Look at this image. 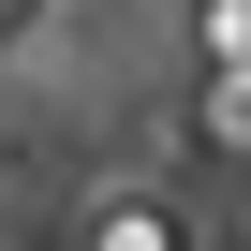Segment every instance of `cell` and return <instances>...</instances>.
<instances>
[{
	"instance_id": "6da1fadb",
	"label": "cell",
	"mask_w": 251,
	"mask_h": 251,
	"mask_svg": "<svg viewBox=\"0 0 251 251\" xmlns=\"http://www.w3.org/2000/svg\"><path fill=\"white\" fill-rule=\"evenodd\" d=\"M74 251H192V222H177V207H163V192H103V207H89V236H74Z\"/></svg>"
}]
</instances>
